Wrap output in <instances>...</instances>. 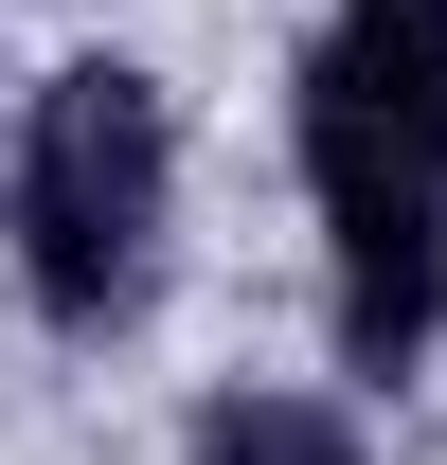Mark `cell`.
I'll use <instances>...</instances> for the list:
<instances>
[{"mask_svg": "<svg viewBox=\"0 0 447 465\" xmlns=\"http://www.w3.org/2000/svg\"><path fill=\"white\" fill-rule=\"evenodd\" d=\"M179 232V125L125 54H72L18 125V287L55 341H125Z\"/></svg>", "mask_w": 447, "mask_h": 465, "instance_id": "2", "label": "cell"}, {"mask_svg": "<svg viewBox=\"0 0 447 465\" xmlns=\"http://www.w3.org/2000/svg\"><path fill=\"white\" fill-rule=\"evenodd\" d=\"M304 197L340 358L412 376L447 341V0H340L304 36Z\"/></svg>", "mask_w": 447, "mask_h": 465, "instance_id": "1", "label": "cell"}, {"mask_svg": "<svg viewBox=\"0 0 447 465\" xmlns=\"http://www.w3.org/2000/svg\"><path fill=\"white\" fill-rule=\"evenodd\" d=\"M197 465H358V430L323 394H215L197 411Z\"/></svg>", "mask_w": 447, "mask_h": 465, "instance_id": "3", "label": "cell"}]
</instances>
